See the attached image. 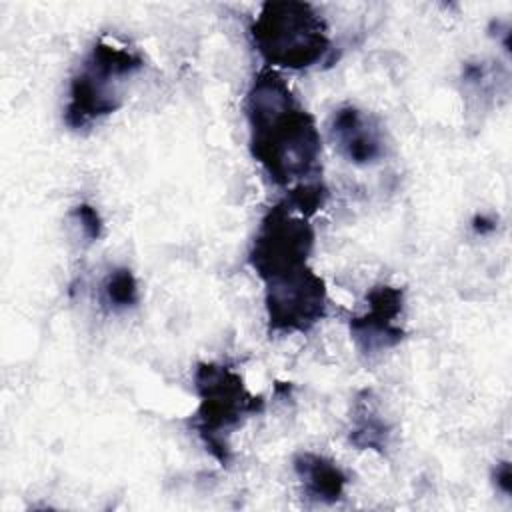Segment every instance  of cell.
<instances>
[{
	"label": "cell",
	"mask_w": 512,
	"mask_h": 512,
	"mask_svg": "<svg viewBox=\"0 0 512 512\" xmlns=\"http://www.w3.org/2000/svg\"><path fill=\"white\" fill-rule=\"evenodd\" d=\"M392 440V424L382 414L378 398L372 390H360L354 396L350 412L348 442L356 450H374L386 454Z\"/></svg>",
	"instance_id": "30bf717a"
},
{
	"label": "cell",
	"mask_w": 512,
	"mask_h": 512,
	"mask_svg": "<svg viewBox=\"0 0 512 512\" xmlns=\"http://www.w3.org/2000/svg\"><path fill=\"white\" fill-rule=\"evenodd\" d=\"M330 138L338 152L354 166H372L386 156V136L380 120L354 106L344 104L330 118Z\"/></svg>",
	"instance_id": "ba28073f"
},
{
	"label": "cell",
	"mask_w": 512,
	"mask_h": 512,
	"mask_svg": "<svg viewBox=\"0 0 512 512\" xmlns=\"http://www.w3.org/2000/svg\"><path fill=\"white\" fill-rule=\"evenodd\" d=\"M262 284L270 334H306L326 318L328 290L312 266L274 276Z\"/></svg>",
	"instance_id": "8992f818"
},
{
	"label": "cell",
	"mask_w": 512,
	"mask_h": 512,
	"mask_svg": "<svg viewBox=\"0 0 512 512\" xmlns=\"http://www.w3.org/2000/svg\"><path fill=\"white\" fill-rule=\"evenodd\" d=\"M192 382L198 406L190 426L206 452L220 466H228L232 462V434L250 416L264 410V400L248 390L240 372L222 362H200Z\"/></svg>",
	"instance_id": "277c9868"
},
{
	"label": "cell",
	"mask_w": 512,
	"mask_h": 512,
	"mask_svg": "<svg viewBox=\"0 0 512 512\" xmlns=\"http://www.w3.org/2000/svg\"><path fill=\"white\" fill-rule=\"evenodd\" d=\"M316 230L310 218L278 200L260 218L248 250V264L260 282L310 266Z\"/></svg>",
	"instance_id": "5b68a950"
},
{
	"label": "cell",
	"mask_w": 512,
	"mask_h": 512,
	"mask_svg": "<svg viewBox=\"0 0 512 512\" xmlns=\"http://www.w3.org/2000/svg\"><path fill=\"white\" fill-rule=\"evenodd\" d=\"M144 68V56L114 38H98L68 82L62 120L74 130L114 114L124 104V86Z\"/></svg>",
	"instance_id": "7a4b0ae2"
},
{
	"label": "cell",
	"mask_w": 512,
	"mask_h": 512,
	"mask_svg": "<svg viewBox=\"0 0 512 512\" xmlns=\"http://www.w3.org/2000/svg\"><path fill=\"white\" fill-rule=\"evenodd\" d=\"M248 34L266 68L272 70H308L332 54L328 24L308 2H264Z\"/></svg>",
	"instance_id": "3957f363"
},
{
	"label": "cell",
	"mask_w": 512,
	"mask_h": 512,
	"mask_svg": "<svg viewBox=\"0 0 512 512\" xmlns=\"http://www.w3.org/2000/svg\"><path fill=\"white\" fill-rule=\"evenodd\" d=\"M404 306L400 286L378 284L366 292V308L348 320L350 340L362 358H380L404 340Z\"/></svg>",
	"instance_id": "52a82bcc"
},
{
	"label": "cell",
	"mask_w": 512,
	"mask_h": 512,
	"mask_svg": "<svg viewBox=\"0 0 512 512\" xmlns=\"http://www.w3.org/2000/svg\"><path fill=\"white\" fill-rule=\"evenodd\" d=\"M248 148L268 180L284 192L322 182V138L314 116L302 106L278 70L254 74L246 96Z\"/></svg>",
	"instance_id": "6da1fadb"
},
{
	"label": "cell",
	"mask_w": 512,
	"mask_h": 512,
	"mask_svg": "<svg viewBox=\"0 0 512 512\" xmlns=\"http://www.w3.org/2000/svg\"><path fill=\"white\" fill-rule=\"evenodd\" d=\"M292 468L306 500L314 504H336L344 498L350 480L336 460L306 450L292 458Z\"/></svg>",
	"instance_id": "9c48e42d"
},
{
	"label": "cell",
	"mask_w": 512,
	"mask_h": 512,
	"mask_svg": "<svg viewBox=\"0 0 512 512\" xmlns=\"http://www.w3.org/2000/svg\"><path fill=\"white\" fill-rule=\"evenodd\" d=\"M140 302V286L134 272L126 266L112 268L100 282V304L112 314L136 308Z\"/></svg>",
	"instance_id": "8fae6325"
},
{
	"label": "cell",
	"mask_w": 512,
	"mask_h": 512,
	"mask_svg": "<svg viewBox=\"0 0 512 512\" xmlns=\"http://www.w3.org/2000/svg\"><path fill=\"white\" fill-rule=\"evenodd\" d=\"M72 220L78 224L80 234L88 240V242H96L100 240L102 232H104V220L98 212L96 206L88 204V202H80L70 210Z\"/></svg>",
	"instance_id": "7c38bea8"
},
{
	"label": "cell",
	"mask_w": 512,
	"mask_h": 512,
	"mask_svg": "<svg viewBox=\"0 0 512 512\" xmlns=\"http://www.w3.org/2000/svg\"><path fill=\"white\" fill-rule=\"evenodd\" d=\"M472 228H474L476 234L484 236V234H488V232H492V230L496 228V220L490 218V216H486V214H478V216H474V220H472Z\"/></svg>",
	"instance_id": "5bb4252c"
},
{
	"label": "cell",
	"mask_w": 512,
	"mask_h": 512,
	"mask_svg": "<svg viewBox=\"0 0 512 512\" xmlns=\"http://www.w3.org/2000/svg\"><path fill=\"white\" fill-rule=\"evenodd\" d=\"M492 478H494L496 488H498L504 496H510V492H512V470H510V462H508V460H502V462H498V464L494 466Z\"/></svg>",
	"instance_id": "4fadbf2b"
}]
</instances>
